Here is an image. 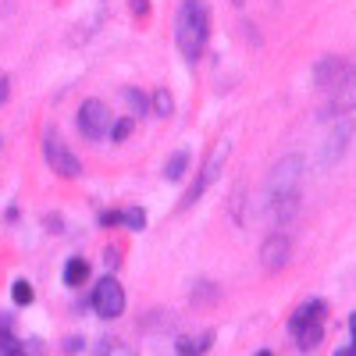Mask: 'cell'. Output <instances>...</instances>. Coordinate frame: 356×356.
Wrapping results in <instances>:
<instances>
[{
    "label": "cell",
    "instance_id": "2",
    "mask_svg": "<svg viewBox=\"0 0 356 356\" xmlns=\"http://www.w3.org/2000/svg\"><path fill=\"white\" fill-rule=\"evenodd\" d=\"M207 36H211V8H207V0H182L175 15V43L189 65L200 61Z\"/></svg>",
    "mask_w": 356,
    "mask_h": 356
},
{
    "label": "cell",
    "instance_id": "28",
    "mask_svg": "<svg viewBox=\"0 0 356 356\" xmlns=\"http://www.w3.org/2000/svg\"><path fill=\"white\" fill-rule=\"evenodd\" d=\"M335 356H356V349H353V346H349V349H339V353H335Z\"/></svg>",
    "mask_w": 356,
    "mask_h": 356
},
{
    "label": "cell",
    "instance_id": "1",
    "mask_svg": "<svg viewBox=\"0 0 356 356\" xmlns=\"http://www.w3.org/2000/svg\"><path fill=\"white\" fill-rule=\"evenodd\" d=\"M300 186H303V157L289 154L267 175V218L278 228L289 225L300 211Z\"/></svg>",
    "mask_w": 356,
    "mask_h": 356
},
{
    "label": "cell",
    "instance_id": "8",
    "mask_svg": "<svg viewBox=\"0 0 356 356\" xmlns=\"http://www.w3.org/2000/svg\"><path fill=\"white\" fill-rule=\"evenodd\" d=\"M349 111H356V65L346 68L342 82L328 93V107H324L321 118H342V114H349Z\"/></svg>",
    "mask_w": 356,
    "mask_h": 356
},
{
    "label": "cell",
    "instance_id": "5",
    "mask_svg": "<svg viewBox=\"0 0 356 356\" xmlns=\"http://www.w3.org/2000/svg\"><path fill=\"white\" fill-rule=\"evenodd\" d=\"M89 300H93V310L100 314V317H118L125 310V289H122V282H118L114 275H107V278H100L97 285H93V296H89Z\"/></svg>",
    "mask_w": 356,
    "mask_h": 356
},
{
    "label": "cell",
    "instance_id": "12",
    "mask_svg": "<svg viewBox=\"0 0 356 356\" xmlns=\"http://www.w3.org/2000/svg\"><path fill=\"white\" fill-rule=\"evenodd\" d=\"M324 314H328V303H324V300H307L300 310L289 317V332L300 328V324H310V321H324Z\"/></svg>",
    "mask_w": 356,
    "mask_h": 356
},
{
    "label": "cell",
    "instance_id": "7",
    "mask_svg": "<svg viewBox=\"0 0 356 356\" xmlns=\"http://www.w3.org/2000/svg\"><path fill=\"white\" fill-rule=\"evenodd\" d=\"M43 154H47V164L61 175V178H79L82 164H79V157L65 146V139H57V132H47V136H43Z\"/></svg>",
    "mask_w": 356,
    "mask_h": 356
},
{
    "label": "cell",
    "instance_id": "11",
    "mask_svg": "<svg viewBox=\"0 0 356 356\" xmlns=\"http://www.w3.org/2000/svg\"><path fill=\"white\" fill-rule=\"evenodd\" d=\"M292 339L303 353H314L324 339V321H310V324H300V328H292Z\"/></svg>",
    "mask_w": 356,
    "mask_h": 356
},
{
    "label": "cell",
    "instance_id": "27",
    "mask_svg": "<svg viewBox=\"0 0 356 356\" xmlns=\"http://www.w3.org/2000/svg\"><path fill=\"white\" fill-rule=\"evenodd\" d=\"M349 335H353V349H356V314L349 317Z\"/></svg>",
    "mask_w": 356,
    "mask_h": 356
},
{
    "label": "cell",
    "instance_id": "21",
    "mask_svg": "<svg viewBox=\"0 0 356 356\" xmlns=\"http://www.w3.org/2000/svg\"><path fill=\"white\" fill-rule=\"evenodd\" d=\"M111 139L114 143H122V139H129V132H132V118H118V122H111Z\"/></svg>",
    "mask_w": 356,
    "mask_h": 356
},
{
    "label": "cell",
    "instance_id": "3",
    "mask_svg": "<svg viewBox=\"0 0 356 356\" xmlns=\"http://www.w3.org/2000/svg\"><path fill=\"white\" fill-rule=\"evenodd\" d=\"M228 150H232V143L228 139H221L218 146H214V154H211V161H207V168L196 175V182L186 189V196H182V203H178V207H182V211H189V207L207 193V189H211L214 186V178L221 175V168H225V157H228Z\"/></svg>",
    "mask_w": 356,
    "mask_h": 356
},
{
    "label": "cell",
    "instance_id": "14",
    "mask_svg": "<svg viewBox=\"0 0 356 356\" xmlns=\"http://www.w3.org/2000/svg\"><path fill=\"white\" fill-rule=\"evenodd\" d=\"M86 278H89V260H82V257H72V260L65 264V285L79 289Z\"/></svg>",
    "mask_w": 356,
    "mask_h": 356
},
{
    "label": "cell",
    "instance_id": "13",
    "mask_svg": "<svg viewBox=\"0 0 356 356\" xmlns=\"http://www.w3.org/2000/svg\"><path fill=\"white\" fill-rule=\"evenodd\" d=\"M211 342H214V332L186 335V339H178V342H175V353H178V356H203L207 349H211Z\"/></svg>",
    "mask_w": 356,
    "mask_h": 356
},
{
    "label": "cell",
    "instance_id": "29",
    "mask_svg": "<svg viewBox=\"0 0 356 356\" xmlns=\"http://www.w3.org/2000/svg\"><path fill=\"white\" fill-rule=\"evenodd\" d=\"M257 356H271V349H260V353H257Z\"/></svg>",
    "mask_w": 356,
    "mask_h": 356
},
{
    "label": "cell",
    "instance_id": "23",
    "mask_svg": "<svg viewBox=\"0 0 356 356\" xmlns=\"http://www.w3.org/2000/svg\"><path fill=\"white\" fill-rule=\"evenodd\" d=\"M100 225H107V228L111 225H122V211H104L100 214Z\"/></svg>",
    "mask_w": 356,
    "mask_h": 356
},
{
    "label": "cell",
    "instance_id": "17",
    "mask_svg": "<svg viewBox=\"0 0 356 356\" xmlns=\"http://www.w3.org/2000/svg\"><path fill=\"white\" fill-rule=\"evenodd\" d=\"M11 300H15L18 307H29V303H33V285H29L25 278H18V282L11 285Z\"/></svg>",
    "mask_w": 356,
    "mask_h": 356
},
{
    "label": "cell",
    "instance_id": "24",
    "mask_svg": "<svg viewBox=\"0 0 356 356\" xmlns=\"http://www.w3.org/2000/svg\"><path fill=\"white\" fill-rule=\"evenodd\" d=\"M8 97H11V79H8V75H0V107L8 104Z\"/></svg>",
    "mask_w": 356,
    "mask_h": 356
},
{
    "label": "cell",
    "instance_id": "4",
    "mask_svg": "<svg viewBox=\"0 0 356 356\" xmlns=\"http://www.w3.org/2000/svg\"><path fill=\"white\" fill-rule=\"evenodd\" d=\"M349 139H353V118H349V114H342L339 122L332 125L328 139L321 143V150H317V164H321V168H335V164L346 157V150H349Z\"/></svg>",
    "mask_w": 356,
    "mask_h": 356
},
{
    "label": "cell",
    "instance_id": "16",
    "mask_svg": "<svg viewBox=\"0 0 356 356\" xmlns=\"http://www.w3.org/2000/svg\"><path fill=\"white\" fill-rule=\"evenodd\" d=\"M186 168H189V150H178V154L168 157L164 178H168V182H178V178H186Z\"/></svg>",
    "mask_w": 356,
    "mask_h": 356
},
{
    "label": "cell",
    "instance_id": "30",
    "mask_svg": "<svg viewBox=\"0 0 356 356\" xmlns=\"http://www.w3.org/2000/svg\"><path fill=\"white\" fill-rule=\"evenodd\" d=\"M232 4H235V8H243V4H246V0H232Z\"/></svg>",
    "mask_w": 356,
    "mask_h": 356
},
{
    "label": "cell",
    "instance_id": "15",
    "mask_svg": "<svg viewBox=\"0 0 356 356\" xmlns=\"http://www.w3.org/2000/svg\"><path fill=\"white\" fill-rule=\"evenodd\" d=\"M122 100L129 104L132 118H143L146 111H150V100H146V93H143V89H136V86H125L122 89Z\"/></svg>",
    "mask_w": 356,
    "mask_h": 356
},
{
    "label": "cell",
    "instance_id": "9",
    "mask_svg": "<svg viewBox=\"0 0 356 356\" xmlns=\"http://www.w3.org/2000/svg\"><path fill=\"white\" fill-rule=\"evenodd\" d=\"M289 260H292V239L285 232H271L260 246V264L267 267V271H282Z\"/></svg>",
    "mask_w": 356,
    "mask_h": 356
},
{
    "label": "cell",
    "instance_id": "26",
    "mask_svg": "<svg viewBox=\"0 0 356 356\" xmlns=\"http://www.w3.org/2000/svg\"><path fill=\"white\" fill-rule=\"evenodd\" d=\"M104 257H107V267H122V253L118 250H107Z\"/></svg>",
    "mask_w": 356,
    "mask_h": 356
},
{
    "label": "cell",
    "instance_id": "22",
    "mask_svg": "<svg viewBox=\"0 0 356 356\" xmlns=\"http://www.w3.org/2000/svg\"><path fill=\"white\" fill-rule=\"evenodd\" d=\"M0 356H25V346L15 335H0Z\"/></svg>",
    "mask_w": 356,
    "mask_h": 356
},
{
    "label": "cell",
    "instance_id": "25",
    "mask_svg": "<svg viewBox=\"0 0 356 356\" xmlns=\"http://www.w3.org/2000/svg\"><path fill=\"white\" fill-rule=\"evenodd\" d=\"M146 11H150V0H132V15H146Z\"/></svg>",
    "mask_w": 356,
    "mask_h": 356
},
{
    "label": "cell",
    "instance_id": "6",
    "mask_svg": "<svg viewBox=\"0 0 356 356\" xmlns=\"http://www.w3.org/2000/svg\"><path fill=\"white\" fill-rule=\"evenodd\" d=\"M107 129H111V111H107V104L104 100H82V107H79V132L89 139V143H97V139H104L107 136Z\"/></svg>",
    "mask_w": 356,
    "mask_h": 356
},
{
    "label": "cell",
    "instance_id": "19",
    "mask_svg": "<svg viewBox=\"0 0 356 356\" xmlns=\"http://www.w3.org/2000/svg\"><path fill=\"white\" fill-rule=\"evenodd\" d=\"M154 111H157L161 118H168V114L175 111V100H171V93H168V89H164V86H161V89H157V93H154Z\"/></svg>",
    "mask_w": 356,
    "mask_h": 356
},
{
    "label": "cell",
    "instance_id": "18",
    "mask_svg": "<svg viewBox=\"0 0 356 356\" xmlns=\"http://www.w3.org/2000/svg\"><path fill=\"white\" fill-rule=\"evenodd\" d=\"M93 356H136V353H132L129 346H122V342H111V339H107V342H100V346H97V353H93Z\"/></svg>",
    "mask_w": 356,
    "mask_h": 356
},
{
    "label": "cell",
    "instance_id": "20",
    "mask_svg": "<svg viewBox=\"0 0 356 356\" xmlns=\"http://www.w3.org/2000/svg\"><path fill=\"white\" fill-rule=\"evenodd\" d=\"M122 225H129L132 232L146 228V211H139V207H132V211H122Z\"/></svg>",
    "mask_w": 356,
    "mask_h": 356
},
{
    "label": "cell",
    "instance_id": "10",
    "mask_svg": "<svg viewBox=\"0 0 356 356\" xmlns=\"http://www.w3.org/2000/svg\"><path fill=\"white\" fill-rule=\"evenodd\" d=\"M346 68H349V65L342 61V57H321L317 68H314V86H317V89H324V93H332V89L342 82Z\"/></svg>",
    "mask_w": 356,
    "mask_h": 356
}]
</instances>
